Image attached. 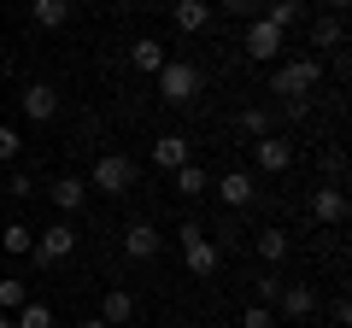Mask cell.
<instances>
[{"label": "cell", "instance_id": "6da1fadb", "mask_svg": "<svg viewBox=\"0 0 352 328\" xmlns=\"http://www.w3.org/2000/svg\"><path fill=\"white\" fill-rule=\"evenodd\" d=\"M317 82H323V59H317V53H305V59H288V65H276V71H270V94H276V100H288V106L311 100Z\"/></svg>", "mask_w": 352, "mask_h": 328}, {"label": "cell", "instance_id": "7a4b0ae2", "mask_svg": "<svg viewBox=\"0 0 352 328\" xmlns=\"http://www.w3.org/2000/svg\"><path fill=\"white\" fill-rule=\"evenodd\" d=\"M135 159L129 152H100V164H94V176H88V188H100V194H129L135 188Z\"/></svg>", "mask_w": 352, "mask_h": 328}, {"label": "cell", "instance_id": "3957f363", "mask_svg": "<svg viewBox=\"0 0 352 328\" xmlns=\"http://www.w3.org/2000/svg\"><path fill=\"white\" fill-rule=\"evenodd\" d=\"M194 94H200V71H194L188 59H164V71H159V100L188 106Z\"/></svg>", "mask_w": 352, "mask_h": 328}, {"label": "cell", "instance_id": "277c9868", "mask_svg": "<svg viewBox=\"0 0 352 328\" xmlns=\"http://www.w3.org/2000/svg\"><path fill=\"white\" fill-rule=\"evenodd\" d=\"M71 253H76V229L65 223V217H59V223H47V229L36 235V246H30V258H36V264H65Z\"/></svg>", "mask_w": 352, "mask_h": 328}, {"label": "cell", "instance_id": "5b68a950", "mask_svg": "<svg viewBox=\"0 0 352 328\" xmlns=\"http://www.w3.org/2000/svg\"><path fill=\"white\" fill-rule=\"evenodd\" d=\"M282 47H288V36H282L276 24H264V18H252V24H247V36H241V53H247L252 65H270Z\"/></svg>", "mask_w": 352, "mask_h": 328}, {"label": "cell", "instance_id": "8992f818", "mask_svg": "<svg viewBox=\"0 0 352 328\" xmlns=\"http://www.w3.org/2000/svg\"><path fill=\"white\" fill-rule=\"evenodd\" d=\"M252 164H258L264 176H282V170H294V141H282L276 129H270V135H258V141H252Z\"/></svg>", "mask_w": 352, "mask_h": 328}, {"label": "cell", "instance_id": "52a82bcc", "mask_svg": "<svg viewBox=\"0 0 352 328\" xmlns=\"http://www.w3.org/2000/svg\"><path fill=\"white\" fill-rule=\"evenodd\" d=\"M182 264H188V276H217L223 270V246H217L212 235H194V240H182Z\"/></svg>", "mask_w": 352, "mask_h": 328}, {"label": "cell", "instance_id": "ba28073f", "mask_svg": "<svg viewBox=\"0 0 352 328\" xmlns=\"http://www.w3.org/2000/svg\"><path fill=\"white\" fill-rule=\"evenodd\" d=\"M18 106H24L30 124H53V117H59V89H53V82H30V89L18 94Z\"/></svg>", "mask_w": 352, "mask_h": 328}, {"label": "cell", "instance_id": "9c48e42d", "mask_svg": "<svg viewBox=\"0 0 352 328\" xmlns=\"http://www.w3.org/2000/svg\"><path fill=\"white\" fill-rule=\"evenodd\" d=\"M282 316H288V323H311L317 316V288L311 281H282Z\"/></svg>", "mask_w": 352, "mask_h": 328}, {"label": "cell", "instance_id": "30bf717a", "mask_svg": "<svg viewBox=\"0 0 352 328\" xmlns=\"http://www.w3.org/2000/svg\"><path fill=\"white\" fill-rule=\"evenodd\" d=\"M305 211H311V223H323V229H340V223H346V194H340V188H311Z\"/></svg>", "mask_w": 352, "mask_h": 328}, {"label": "cell", "instance_id": "8fae6325", "mask_svg": "<svg viewBox=\"0 0 352 328\" xmlns=\"http://www.w3.org/2000/svg\"><path fill=\"white\" fill-rule=\"evenodd\" d=\"M217 194H223L229 211H247V205L258 200V182H252V170H223V176H217Z\"/></svg>", "mask_w": 352, "mask_h": 328}, {"label": "cell", "instance_id": "7c38bea8", "mask_svg": "<svg viewBox=\"0 0 352 328\" xmlns=\"http://www.w3.org/2000/svg\"><path fill=\"white\" fill-rule=\"evenodd\" d=\"M124 253L135 258V264H147V258L164 253V235H159L153 223H129V229H124Z\"/></svg>", "mask_w": 352, "mask_h": 328}, {"label": "cell", "instance_id": "4fadbf2b", "mask_svg": "<svg viewBox=\"0 0 352 328\" xmlns=\"http://www.w3.org/2000/svg\"><path fill=\"white\" fill-rule=\"evenodd\" d=\"M153 164H159V170H182V164H188V135H153Z\"/></svg>", "mask_w": 352, "mask_h": 328}, {"label": "cell", "instance_id": "5bb4252c", "mask_svg": "<svg viewBox=\"0 0 352 328\" xmlns=\"http://www.w3.org/2000/svg\"><path fill=\"white\" fill-rule=\"evenodd\" d=\"M170 18H176V30L200 36V30L212 24V6H206V0H170Z\"/></svg>", "mask_w": 352, "mask_h": 328}, {"label": "cell", "instance_id": "9a60e30c", "mask_svg": "<svg viewBox=\"0 0 352 328\" xmlns=\"http://www.w3.org/2000/svg\"><path fill=\"white\" fill-rule=\"evenodd\" d=\"M53 205H59V211L65 217H76V211H82V200H88V188H82V176H59V182H53Z\"/></svg>", "mask_w": 352, "mask_h": 328}, {"label": "cell", "instance_id": "2e32d148", "mask_svg": "<svg viewBox=\"0 0 352 328\" xmlns=\"http://www.w3.org/2000/svg\"><path fill=\"white\" fill-rule=\"evenodd\" d=\"M129 316H135V293H129V288H112V293H106V299H100V323L124 328Z\"/></svg>", "mask_w": 352, "mask_h": 328}, {"label": "cell", "instance_id": "e0dca14e", "mask_svg": "<svg viewBox=\"0 0 352 328\" xmlns=\"http://www.w3.org/2000/svg\"><path fill=\"white\" fill-rule=\"evenodd\" d=\"M129 65H135L141 76H159V71H164V41H153V36H141L135 47H129Z\"/></svg>", "mask_w": 352, "mask_h": 328}, {"label": "cell", "instance_id": "ac0fdd59", "mask_svg": "<svg viewBox=\"0 0 352 328\" xmlns=\"http://www.w3.org/2000/svg\"><path fill=\"white\" fill-rule=\"evenodd\" d=\"M71 0H36V6H30V18H36V30H65L71 24Z\"/></svg>", "mask_w": 352, "mask_h": 328}, {"label": "cell", "instance_id": "d6986e66", "mask_svg": "<svg viewBox=\"0 0 352 328\" xmlns=\"http://www.w3.org/2000/svg\"><path fill=\"white\" fill-rule=\"evenodd\" d=\"M252 253H258L264 264L276 270L282 258H288V229H258V240H252Z\"/></svg>", "mask_w": 352, "mask_h": 328}, {"label": "cell", "instance_id": "ffe728a7", "mask_svg": "<svg viewBox=\"0 0 352 328\" xmlns=\"http://www.w3.org/2000/svg\"><path fill=\"white\" fill-rule=\"evenodd\" d=\"M300 18H305V0H270V6H264V24H276L282 36H288Z\"/></svg>", "mask_w": 352, "mask_h": 328}, {"label": "cell", "instance_id": "44dd1931", "mask_svg": "<svg viewBox=\"0 0 352 328\" xmlns=\"http://www.w3.org/2000/svg\"><path fill=\"white\" fill-rule=\"evenodd\" d=\"M0 246L12 258H30V246H36V229L30 223H0Z\"/></svg>", "mask_w": 352, "mask_h": 328}, {"label": "cell", "instance_id": "7402d4cb", "mask_svg": "<svg viewBox=\"0 0 352 328\" xmlns=\"http://www.w3.org/2000/svg\"><path fill=\"white\" fill-rule=\"evenodd\" d=\"M176 176V194H182V200H200L206 188H212V176H206L200 164H182V170H170Z\"/></svg>", "mask_w": 352, "mask_h": 328}, {"label": "cell", "instance_id": "603a6c76", "mask_svg": "<svg viewBox=\"0 0 352 328\" xmlns=\"http://www.w3.org/2000/svg\"><path fill=\"white\" fill-rule=\"evenodd\" d=\"M12 328H53V305H41V299H24L12 311Z\"/></svg>", "mask_w": 352, "mask_h": 328}, {"label": "cell", "instance_id": "cb8c5ba5", "mask_svg": "<svg viewBox=\"0 0 352 328\" xmlns=\"http://www.w3.org/2000/svg\"><path fill=\"white\" fill-rule=\"evenodd\" d=\"M340 41H346L340 18H311V47H340Z\"/></svg>", "mask_w": 352, "mask_h": 328}, {"label": "cell", "instance_id": "d4e9b609", "mask_svg": "<svg viewBox=\"0 0 352 328\" xmlns=\"http://www.w3.org/2000/svg\"><path fill=\"white\" fill-rule=\"evenodd\" d=\"M235 124H241V135H252V141H258V135H270V112H264V106H241V117H235Z\"/></svg>", "mask_w": 352, "mask_h": 328}, {"label": "cell", "instance_id": "484cf974", "mask_svg": "<svg viewBox=\"0 0 352 328\" xmlns=\"http://www.w3.org/2000/svg\"><path fill=\"white\" fill-rule=\"evenodd\" d=\"M24 299H30V293H24V281H18V276H0V311H18Z\"/></svg>", "mask_w": 352, "mask_h": 328}, {"label": "cell", "instance_id": "4316f807", "mask_svg": "<svg viewBox=\"0 0 352 328\" xmlns=\"http://www.w3.org/2000/svg\"><path fill=\"white\" fill-rule=\"evenodd\" d=\"M241 328H276V311L270 305H247L241 311Z\"/></svg>", "mask_w": 352, "mask_h": 328}, {"label": "cell", "instance_id": "83f0119b", "mask_svg": "<svg viewBox=\"0 0 352 328\" xmlns=\"http://www.w3.org/2000/svg\"><path fill=\"white\" fill-rule=\"evenodd\" d=\"M252 293H258L252 305H276V299H282V281H276V276H258V281H252Z\"/></svg>", "mask_w": 352, "mask_h": 328}, {"label": "cell", "instance_id": "f1b7e54d", "mask_svg": "<svg viewBox=\"0 0 352 328\" xmlns=\"http://www.w3.org/2000/svg\"><path fill=\"white\" fill-rule=\"evenodd\" d=\"M18 147H24V135H18L12 124H0V159L12 164V159H18Z\"/></svg>", "mask_w": 352, "mask_h": 328}, {"label": "cell", "instance_id": "f546056e", "mask_svg": "<svg viewBox=\"0 0 352 328\" xmlns=\"http://www.w3.org/2000/svg\"><path fill=\"white\" fill-rule=\"evenodd\" d=\"M6 194H12V200H30V194H36V176H24V170H12V176H6Z\"/></svg>", "mask_w": 352, "mask_h": 328}, {"label": "cell", "instance_id": "4dcf8cb0", "mask_svg": "<svg viewBox=\"0 0 352 328\" xmlns=\"http://www.w3.org/2000/svg\"><path fill=\"white\" fill-rule=\"evenodd\" d=\"M323 6H329V12H346V6H352V0H323Z\"/></svg>", "mask_w": 352, "mask_h": 328}, {"label": "cell", "instance_id": "1f68e13d", "mask_svg": "<svg viewBox=\"0 0 352 328\" xmlns=\"http://www.w3.org/2000/svg\"><path fill=\"white\" fill-rule=\"evenodd\" d=\"M82 328H112V323H100V316H82Z\"/></svg>", "mask_w": 352, "mask_h": 328}, {"label": "cell", "instance_id": "d6a6232c", "mask_svg": "<svg viewBox=\"0 0 352 328\" xmlns=\"http://www.w3.org/2000/svg\"><path fill=\"white\" fill-rule=\"evenodd\" d=\"M0 328H12V311H0Z\"/></svg>", "mask_w": 352, "mask_h": 328}, {"label": "cell", "instance_id": "836d02e7", "mask_svg": "<svg viewBox=\"0 0 352 328\" xmlns=\"http://www.w3.org/2000/svg\"><path fill=\"white\" fill-rule=\"evenodd\" d=\"M247 6H270V0H247Z\"/></svg>", "mask_w": 352, "mask_h": 328}, {"label": "cell", "instance_id": "e575fe53", "mask_svg": "<svg viewBox=\"0 0 352 328\" xmlns=\"http://www.w3.org/2000/svg\"><path fill=\"white\" fill-rule=\"evenodd\" d=\"M71 6H88V0H71Z\"/></svg>", "mask_w": 352, "mask_h": 328}, {"label": "cell", "instance_id": "d590c367", "mask_svg": "<svg viewBox=\"0 0 352 328\" xmlns=\"http://www.w3.org/2000/svg\"><path fill=\"white\" fill-rule=\"evenodd\" d=\"M170 328H188V323H170Z\"/></svg>", "mask_w": 352, "mask_h": 328}]
</instances>
